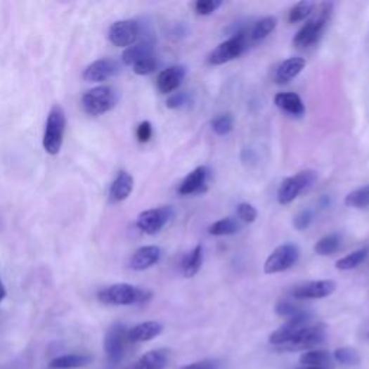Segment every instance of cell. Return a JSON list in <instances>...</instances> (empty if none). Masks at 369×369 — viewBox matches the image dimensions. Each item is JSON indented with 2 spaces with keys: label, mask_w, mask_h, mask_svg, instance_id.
I'll list each match as a JSON object with an SVG mask.
<instances>
[{
  "label": "cell",
  "mask_w": 369,
  "mask_h": 369,
  "mask_svg": "<svg viewBox=\"0 0 369 369\" xmlns=\"http://www.w3.org/2000/svg\"><path fill=\"white\" fill-rule=\"evenodd\" d=\"M332 9H333V4H328V2L315 8L309 20L300 27V31L293 38V45L297 49H306L311 45H315L321 39L325 26L330 19Z\"/></svg>",
  "instance_id": "cell-1"
},
{
  "label": "cell",
  "mask_w": 369,
  "mask_h": 369,
  "mask_svg": "<svg viewBox=\"0 0 369 369\" xmlns=\"http://www.w3.org/2000/svg\"><path fill=\"white\" fill-rule=\"evenodd\" d=\"M97 297L101 303L108 306H131L149 302L152 299V292L129 285V283H117V285H111L100 290Z\"/></svg>",
  "instance_id": "cell-2"
},
{
  "label": "cell",
  "mask_w": 369,
  "mask_h": 369,
  "mask_svg": "<svg viewBox=\"0 0 369 369\" xmlns=\"http://www.w3.org/2000/svg\"><path fill=\"white\" fill-rule=\"evenodd\" d=\"M65 129H67L65 111L60 104H55L49 110V115H48L46 124H45V131H44V138H42L44 150L48 155L56 156L61 152Z\"/></svg>",
  "instance_id": "cell-3"
},
{
  "label": "cell",
  "mask_w": 369,
  "mask_h": 369,
  "mask_svg": "<svg viewBox=\"0 0 369 369\" xmlns=\"http://www.w3.org/2000/svg\"><path fill=\"white\" fill-rule=\"evenodd\" d=\"M119 103L117 91L110 85H98V87L89 90L81 98L82 110L89 116H103L105 112L116 108Z\"/></svg>",
  "instance_id": "cell-4"
},
{
  "label": "cell",
  "mask_w": 369,
  "mask_h": 369,
  "mask_svg": "<svg viewBox=\"0 0 369 369\" xmlns=\"http://www.w3.org/2000/svg\"><path fill=\"white\" fill-rule=\"evenodd\" d=\"M318 181V172L316 170H302V172L296 174L294 176H289L283 181L277 189V201L281 205H289L292 204L296 198L309 190L311 186L315 185Z\"/></svg>",
  "instance_id": "cell-5"
},
{
  "label": "cell",
  "mask_w": 369,
  "mask_h": 369,
  "mask_svg": "<svg viewBox=\"0 0 369 369\" xmlns=\"http://www.w3.org/2000/svg\"><path fill=\"white\" fill-rule=\"evenodd\" d=\"M250 41L247 38V31H240L230 39L221 42L208 56V63L211 65H224L230 61H234L247 51Z\"/></svg>",
  "instance_id": "cell-6"
},
{
  "label": "cell",
  "mask_w": 369,
  "mask_h": 369,
  "mask_svg": "<svg viewBox=\"0 0 369 369\" xmlns=\"http://www.w3.org/2000/svg\"><path fill=\"white\" fill-rule=\"evenodd\" d=\"M300 257V248L293 242L276 247L264 263L266 274H277L292 268Z\"/></svg>",
  "instance_id": "cell-7"
},
{
  "label": "cell",
  "mask_w": 369,
  "mask_h": 369,
  "mask_svg": "<svg viewBox=\"0 0 369 369\" xmlns=\"http://www.w3.org/2000/svg\"><path fill=\"white\" fill-rule=\"evenodd\" d=\"M326 337V326L323 323L309 325L303 330L297 333L294 339H292L289 344L278 347L281 351L286 352H296V351H306L322 344Z\"/></svg>",
  "instance_id": "cell-8"
},
{
  "label": "cell",
  "mask_w": 369,
  "mask_h": 369,
  "mask_svg": "<svg viewBox=\"0 0 369 369\" xmlns=\"http://www.w3.org/2000/svg\"><path fill=\"white\" fill-rule=\"evenodd\" d=\"M174 218V209L170 207H159L143 211L137 218V228L148 235L160 233L167 222Z\"/></svg>",
  "instance_id": "cell-9"
},
{
  "label": "cell",
  "mask_w": 369,
  "mask_h": 369,
  "mask_svg": "<svg viewBox=\"0 0 369 369\" xmlns=\"http://www.w3.org/2000/svg\"><path fill=\"white\" fill-rule=\"evenodd\" d=\"M140 35V25L134 19L117 20L110 26L108 41L117 48H129L134 45Z\"/></svg>",
  "instance_id": "cell-10"
},
{
  "label": "cell",
  "mask_w": 369,
  "mask_h": 369,
  "mask_svg": "<svg viewBox=\"0 0 369 369\" xmlns=\"http://www.w3.org/2000/svg\"><path fill=\"white\" fill-rule=\"evenodd\" d=\"M127 344V329L122 323H115L108 328L104 337V351L111 363H119L124 356Z\"/></svg>",
  "instance_id": "cell-11"
},
{
  "label": "cell",
  "mask_w": 369,
  "mask_h": 369,
  "mask_svg": "<svg viewBox=\"0 0 369 369\" xmlns=\"http://www.w3.org/2000/svg\"><path fill=\"white\" fill-rule=\"evenodd\" d=\"M309 325H311V316L309 311H304V313H302L300 316L289 319L285 325L280 326L277 330H274L270 335V344L276 347L286 345L290 342L292 339L297 336L300 330H303Z\"/></svg>",
  "instance_id": "cell-12"
},
{
  "label": "cell",
  "mask_w": 369,
  "mask_h": 369,
  "mask_svg": "<svg viewBox=\"0 0 369 369\" xmlns=\"http://www.w3.org/2000/svg\"><path fill=\"white\" fill-rule=\"evenodd\" d=\"M336 290V283L333 280H318L307 281L294 287L293 296L299 300H318L333 294Z\"/></svg>",
  "instance_id": "cell-13"
},
{
  "label": "cell",
  "mask_w": 369,
  "mask_h": 369,
  "mask_svg": "<svg viewBox=\"0 0 369 369\" xmlns=\"http://www.w3.org/2000/svg\"><path fill=\"white\" fill-rule=\"evenodd\" d=\"M120 71V65L112 58H101L90 64L82 72V79L85 82H104Z\"/></svg>",
  "instance_id": "cell-14"
},
{
  "label": "cell",
  "mask_w": 369,
  "mask_h": 369,
  "mask_svg": "<svg viewBox=\"0 0 369 369\" xmlns=\"http://www.w3.org/2000/svg\"><path fill=\"white\" fill-rule=\"evenodd\" d=\"M209 175H211V170L208 166H198L190 174L185 176V179L179 185L178 189L179 195L188 196V195L201 193L207 188Z\"/></svg>",
  "instance_id": "cell-15"
},
{
  "label": "cell",
  "mask_w": 369,
  "mask_h": 369,
  "mask_svg": "<svg viewBox=\"0 0 369 369\" xmlns=\"http://www.w3.org/2000/svg\"><path fill=\"white\" fill-rule=\"evenodd\" d=\"M186 77V67L172 65L163 70L156 79V87L160 94H174Z\"/></svg>",
  "instance_id": "cell-16"
},
{
  "label": "cell",
  "mask_w": 369,
  "mask_h": 369,
  "mask_svg": "<svg viewBox=\"0 0 369 369\" xmlns=\"http://www.w3.org/2000/svg\"><path fill=\"white\" fill-rule=\"evenodd\" d=\"M162 248L157 245H145L140 247L131 255L129 267L134 271H145L156 266L162 259Z\"/></svg>",
  "instance_id": "cell-17"
},
{
  "label": "cell",
  "mask_w": 369,
  "mask_h": 369,
  "mask_svg": "<svg viewBox=\"0 0 369 369\" xmlns=\"http://www.w3.org/2000/svg\"><path fill=\"white\" fill-rule=\"evenodd\" d=\"M134 188V179L133 176L126 172V170H120L117 174L116 179L112 181L110 190H108V202L116 205L123 201H126L127 198L131 195Z\"/></svg>",
  "instance_id": "cell-18"
},
{
  "label": "cell",
  "mask_w": 369,
  "mask_h": 369,
  "mask_svg": "<svg viewBox=\"0 0 369 369\" xmlns=\"http://www.w3.org/2000/svg\"><path fill=\"white\" fill-rule=\"evenodd\" d=\"M163 332V325L155 321L138 323L130 330H127V342L129 344H140L149 342V340L157 337Z\"/></svg>",
  "instance_id": "cell-19"
},
{
  "label": "cell",
  "mask_w": 369,
  "mask_h": 369,
  "mask_svg": "<svg viewBox=\"0 0 369 369\" xmlns=\"http://www.w3.org/2000/svg\"><path fill=\"white\" fill-rule=\"evenodd\" d=\"M306 60L302 56H292V58L281 63L276 70L274 79L277 84H287L293 78H296L304 68Z\"/></svg>",
  "instance_id": "cell-20"
},
{
  "label": "cell",
  "mask_w": 369,
  "mask_h": 369,
  "mask_svg": "<svg viewBox=\"0 0 369 369\" xmlns=\"http://www.w3.org/2000/svg\"><path fill=\"white\" fill-rule=\"evenodd\" d=\"M155 46H153V42L152 41H141V42H137L129 48L124 49L123 52V56L122 60L124 63V65H129V67H133L136 63L145 60V58H149V56H155Z\"/></svg>",
  "instance_id": "cell-21"
},
{
  "label": "cell",
  "mask_w": 369,
  "mask_h": 369,
  "mask_svg": "<svg viewBox=\"0 0 369 369\" xmlns=\"http://www.w3.org/2000/svg\"><path fill=\"white\" fill-rule=\"evenodd\" d=\"M274 104L281 110L287 112V115L300 117L304 115V104L302 98L294 93H278L274 97Z\"/></svg>",
  "instance_id": "cell-22"
},
{
  "label": "cell",
  "mask_w": 369,
  "mask_h": 369,
  "mask_svg": "<svg viewBox=\"0 0 369 369\" xmlns=\"http://www.w3.org/2000/svg\"><path fill=\"white\" fill-rule=\"evenodd\" d=\"M277 18L276 16H266L260 20L255 22L250 30L247 31V38L250 42L255 44V42H261L264 41L268 35H271V32L276 30L277 26Z\"/></svg>",
  "instance_id": "cell-23"
},
{
  "label": "cell",
  "mask_w": 369,
  "mask_h": 369,
  "mask_svg": "<svg viewBox=\"0 0 369 369\" xmlns=\"http://www.w3.org/2000/svg\"><path fill=\"white\" fill-rule=\"evenodd\" d=\"M91 362H93L91 355L71 354V355H63V356L52 359L49 362V368L51 369H75V368H82Z\"/></svg>",
  "instance_id": "cell-24"
},
{
  "label": "cell",
  "mask_w": 369,
  "mask_h": 369,
  "mask_svg": "<svg viewBox=\"0 0 369 369\" xmlns=\"http://www.w3.org/2000/svg\"><path fill=\"white\" fill-rule=\"evenodd\" d=\"M300 363L303 366L332 369L333 368V356L326 351H309L300 356Z\"/></svg>",
  "instance_id": "cell-25"
},
{
  "label": "cell",
  "mask_w": 369,
  "mask_h": 369,
  "mask_svg": "<svg viewBox=\"0 0 369 369\" xmlns=\"http://www.w3.org/2000/svg\"><path fill=\"white\" fill-rule=\"evenodd\" d=\"M202 261H204V247L196 245L183 259V264H182L183 276L186 278L195 277L198 273H200L202 267Z\"/></svg>",
  "instance_id": "cell-26"
},
{
  "label": "cell",
  "mask_w": 369,
  "mask_h": 369,
  "mask_svg": "<svg viewBox=\"0 0 369 369\" xmlns=\"http://www.w3.org/2000/svg\"><path fill=\"white\" fill-rule=\"evenodd\" d=\"M167 365V355L164 351H150L141 356L133 369H164Z\"/></svg>",
  "instance_id": "cell-27"
},
{
  "label": "cell",
  "mask_w": 369,
  "mask_h": 369,
  "mask_svg": "<svg viewBox=\"0 0 369 369\" xmlns=\"http://www.w3.org/2000/svg\"><path fill=\"white\" fill-rule=\"evenodd\" d=\"M368 254L369 250L368 248H361L356 250L348 255H345L344 259H340L336 261V268L340 271H348V270H354L358 266H361L366 259H368Z\"/></svg>",
  "instance_id": "cell-28"
},
{
  "label": "cell",
  "mask_w": 369,
  "mask_h": 369,
  "mask_svg": "<svg viewBox=\"0 0 369 369\" xmlns=\"http://www.w3.org/2000/svg\"><path fill=\"white\" fill-rule=\"evenodd\" d=\"M240 230V224L234 218H222L212 225H209V234L214 237H224V235H234Z\"/></svg>",
  "instance_id": "cell-29"
},
{
  "label": "cell",
  "mask_w": 369,
  "mask_h": 369,
  "mask_svg": "<svg viewBox=\"0 0 369 369\" xmlns=\"http://www.w3.org/2000/svg\"><path fill=\"white\" fill-rule=\"evenodd\" d=\"M340 247V238L337 234H329V235H325L323 238H321L313 250L318 255H322V257H326V255H332L335 254Z\"/></svg>",
  "instance_id": "cell-30"
},
{
  "label": "cell",
  "mask_w": 369,
  "mask_h": 369,
  "mask_svg": "<svg viewBox=\"0 0 369 369\" xmlns=\"http://www.w3.org/2000/svg\"><path fill=\"white\" fill-rule=\"evenodd\" d=\"M345 205L349 208H356V209L369 208V185L351 192L345 198Z\"/></svg>",
  "instance_id": "cell-31"
},
{
  "label": "cell",
  "mask_w": 369,
  "mask_h": 369,
  "mask_svg": "<svg viewBox=\"0 0 369 369\" xmlns=\"http://www.w3.org/2000/svg\"><path fill=\"white\" fill-rule=\"evenodd\" d=\"M315 8H316V4L307 2V0H303V2L296 4L289 12V22L297 23V22L306 20V18H310V15L313 13Z\"/></svg>",
  "instance_id": "cell-32"
},
{
  "label": "cell",
  "mask_w": 369,
  "mask_h": 369,
  "mask_svg": "<svg viewBox=\"0 0 369 369\" xmlns=\"http://www.w3.org/2000/svg\"><path fill=\"white\" fill-rule=\"evenodd\" d=\"M333 361L344 366H354L361 362V356L356 349L345 347V348H339L333 352Z\"/></svg>",
  "instance_id": "cell-33"
},
{
  "label": "cell",
  "mask_w": 369,
  "mask_h": 369,
  "mask_svg": "<svg viewBox=\"0 0 369 369\" xmlns=\"http://www.w3.org/2000/svg\"><path fill=\"white\" fill-rule=\"evenodd\" d=\"M211 126H212V130L215 134L226 136V134H230L234 129V117H233V115H230V112H225V115L216 116L212 120Z\"/></svg>",
  "instance_id": "cell-34"
},
{
  "label": "cell",
  "mask_w": 369,
  "mask_h": 369,
  "mask_svg": "<svg viewBox=\"0 0 369 369\" xmlns=\"http://www.w3.org/2000/svg\"><path fill=\"white\" fill-rule=\"evenodd\" d=\"M304 311H306L304 309H302L300 306H297L289 300H280L276 306V313L280 318H286L287 321L293 319L296 316H300L302 313H304Z\"/></svg>",
  "instance_id": "cell-35"
},
{
  "label": "cell",
  "mask_w": 369,
  "mask_h": 369,
  "mask_svg": "<svg viewBox=\"0 0 369 369\" xmlns=\"http://www.w3.org/2000/svg\"><path fill=\"white\" fill-rule=\"evenodd\" d=\"M131 68H133V72L137 75H149L156 71L157 61L155 56H149V58H145V60L136 63Z\"/></svg>",
  "instance_id": "cell-36"
},
{
  "label": "cell",
  "mask_w": 369,
  "mask_h": 369,
  "mask_svg": "<svg viewBox=\"0 0 369 369\" xmlns=\"http://www.w3.org/2000/svg\"><path fill=\"white\" fill-rule=\"evenodd\" d=\"M222 6L221 0H198L195 4V11L198 15L208 16L214 12H216Z\"/></svg>",
  "instance_id": "cell-37"
},
{
  "label": "cell",
  "mask_w": 369,
  "mask_h": 369,
  "mask_svg": "<svg viewBox=\"0 0 369 369\" xmlns=\"http://www.w3.org/2000/svg\"><path fill=\"white\" fill-rule=\"evenodd\" d=\"M311 222H313V212H311L310 209H303V211H300V212L294 216V219H293V225H294V228H296L297 231H304V230H307Z\"/></svg>",
  "instance_id": "cell-38"
},
{
  "label": "cell",
  "mask_w": 369,
  "mask_h": 369,
  "mask_svg": "<svg viewBox=\"0 0 369 369\" xmlns=\"http://www.w3.org/2000/svg\"><path fill=\"white\" fill-rule=\"evenodd\" d=\"M237 214H238L241 221L248 222V224H252L259 216V212H257V209H255V207H252L251 204H247V202H242L237 207Z\"/></svg>",
  "instance_id": "cell-39"
},
{
  "label": "cell",
  "mask_w": 369,
  "mask_h": 369,
  "mask_svg": "<svg viewBox=\"0 0 369 369\" xmlns=\"http://www.w3.org/2000/svg\"><path fill=\"white\" fill-rule=\"evenodd\" d=\"M189 100H190V97L185 91L174 93V94H170L169 98L166 100V107L167 108H181V107L186 105L189 103Z\"/></svg>",
  "instance_id": "cell-40"
},
{
  "label": "cell",
  "mask_w": 369,
  "mask_h": 369,
  "mask_svg": "<svg viewBox=\"0 0 369 369\" xmlns=\"http://www.w3.org/2000/svg\"><path fill=\"white\" fill-rule=\"evenodd\" d=\"M136 136L140 143H148L153 136V127L150 122H141L136 130Z\"/></svg>",
  "instance_id": "cell-41"
},
{
  "label": "cell",
  "mask_w": 369,
  "mask_h": 369,
  "mask_svg": "<svg viewBox=\"0 0 369 369\" xmlns=\"http://www.w3.org/2000/svg\"><path fill=\"white\" fill-rule=\"evenodd\" d=\"M219 362L215 359H204V361H196L192 363H188L182 366L181 369H218Z\"/></svg>",
  "instance_id": "cell-42"
},
{
  "label": "cell",
  "mask_w": 369,
  "mask_h": 369,
  "mask_svg": "<svg viewBox=\"0 0 369 369\" xmlns=\"http://www.w3.org/2000/svg\"><path fill=\"white\" fill-rule=\"evenodd\" d=\"M5 297H6V289H5V286H4L2 280H0V302H2Z\"/></svg>",
  "instance_id": "cell-43"
},
{
  "label": "cell",
  "mask_w": 369,
  "mask_h": 369,
  "mask_svg": "<svg viewBox=\"0 0 369 369\" xmlns=\"http://www.w3.org/2000/svg\"><path fill=\"white\" fill-rule=\"evenodd\" d=\"M299 369H321V368H311V366H302Z\"/></svg>",
  "instance_id": "cell-44"
}]
</instances>
